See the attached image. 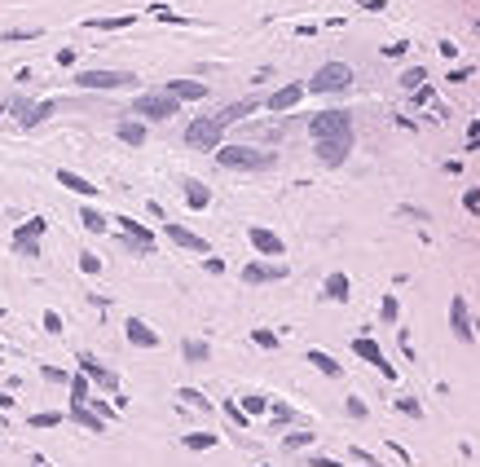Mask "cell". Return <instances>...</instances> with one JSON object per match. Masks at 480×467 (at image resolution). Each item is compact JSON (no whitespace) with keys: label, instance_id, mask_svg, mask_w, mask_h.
Segmentation results:
<instances>
[{"label":"cell","instance_id":"obj_44","mask_svg":"<svg viewBox=\"0 0 480 467\" xmlns=\"http://www.w3.org/2000/svg\"><path fill=\"white\" fill-rule=\"evenodd\" d=\"M463 203H467V212H480V190H467Z\"/></svg>","mask_w":480,"mask_h":467},{"label":"cell","instance_id":"obj_22","mask_svg":"<svg viewBox=\"0 0 480 467\" xmlns=\"http://www.w3.org/2000/svg\"><path fill=\"white\" fill-rule=\"evenodd\" d=\"M137 22V14H123V18H88L84 27H93V31H119V27H133Z\"/></svg>","mask_w":480,"mask_h":467},{"label":"cell","instance_id":"obj_39","mask_svg":"<svg viewBox=\"0 0 480 467\" xmlns=\"http://www.w3.org/2000/svg\"><path fill=\"white\" fill-rule=\"evenodd\" d=\"M40 375H44L48 383H66V379H71V375H66V371H58V366H40Z\"/></svg>","mask_w":480,"mask_h":467},{"label":"cell","instance_id":"obj_38","mask_svg":"<svg viewBox=\"0 0 480 467\" xmlns=\"http://www.w3.org/2000/svg\"><path fill=\"white\" fill-rule=\"evenodd\" d=\"M242 406H247L251 414H260V410H269V397H260V393H251V397H242Z\"/></svg>","mask_w":480,"mask_h":467},{"label":"cell","instance_id":"obj_27","mask_svg":"<svg viewBox=\"0 0 480 467\" xmlns=\"http://www.w3.org/2000/svg\"><path fill=\"white\" fill-rule=\"evenodd\" d=\"M309 361H313V366H317L322 375H331V379H339V361H335L331 353H317V348H313V353H309Z\"/></svg>","mask_w":480,"mask_h":467},{"label":"cell","instance_id":"obj_49","mask_svg":"<svg viewBox=\"0 0 480 467\" xmlns=\"http://www.w3.org/2000/svg\"><path fill=\"white\" fill-rule=\"evenodd\" d=\"M5 428H9V419H5V414H0V432H5Z\"/></svg>","mask_w":480,"mask_h":467},{"label":"cell","instance_id":"obj_48","mask_svg":"<svg viewBox=\"0 0 480 467\" xmlns=\"http://www.w3.org/2000/svg\"><path fill=\"white\" fill-rule=\"evenodd\" d=\"M31 467H48V458H40V454H36V458H31Z\"/></svg>","mask_w":480,"mask_h":467},{"label":"cell","instance_id":"obj_43","mask_svg":"<svg viewBox=\"0 0 480 467\" xmlns=\"http://www.w3.org/2000/svg\"><path fill=\"white\" fill-rule=\"evenodd\" d=\"M397 406H401V410H406V414H423V406H419V401H410V397H401Z\"/></svg>","mask_w":480,"mask_h":467},{"label":"cell","instance_id":"obj_2","mask_svg":"<svg viewBox=\"0 0 480 467\" xmlns=\"http://www.w3.org/2000/svg\"><path fill=\"white\" fill-rule=\"evenodd\" d=\"M216 159L225 164V168H247V172H265L269 164H273V154L269 150H251V146H216Z\"/></svg>","mask_w":480,"mask_h":467},{"label":"cell","instance_id":"obj_12","mask_svg":"<svg viewBox=\"0 0 480 467\" xmlns=\"http://www.w3.org/2000/svg\"><path fill=\"white\" fill-rule=\"evenodd\" d=\"M115 221H119V229H123V238H133V243L141 247V256L155 251V234H150L141 221H133V216H115Z\"/></svg>","mask_w":480,"mask_h":467},{"label":"cell","instance_id":"obj_30","mask_svg":"<svg viewBox=\"0 0 480 467\" xmlns=\"http://www.w3.org/2000/svg\"><path fill=\"white\" fill-rule=\"evenodd\" d=\"M62 419H66V414H58V410H40V414H31L27 423H31V428H58Z\"/></svg>","mask_w":480,"mask_h":467},{"label":"cell","instance_id":"obj_33","mask_svg":"<svg viewBox=\"0 0 480 467\" xmlns=\"http://www.w3.org/2000/svg\"><path fill=\"white\" fill-rule=\"evenodd\" d=\"M185 357L190 361H208V344L203 340H185Z\"/></svg>","mask_w":480,"mask_h":467},{"label":"cell","instance_id":"obj_28","mask_svg":"<svg viewBox=\"0 0 480 467\" xmlns=\"http://www.w3.org/2000/svg\"><path fill=\"white\" fill-rule=\"evenodd\" d=\"M66 383H71V406H84V401L93 397V393H88V375H71Z\"/></svg>","mask_w":480,"mask_h":467},{"label":"cell","instance_id":"obj_6","mask_svg":"<svg viewBox=\"0 0 480 467\" xmlns=\"http://www.w3.org/2000/svg\"><path fill=\"white\" fill-rule=\"evenodd\" d=\"M75 84L80 89H128V84H137V75L133 71H80L75 75Z\"/></svg>","mask_w":480,"mask_h":467},{"label":"cell","instance_id":"obj_42","mask_svg":"<svg viewBox=\"0 0 480 467\" xmlns=\"http://www.w3.org/2000/svg\"><path fill=\"white\" fill-rule=\"evenodd\" d=\"M225 414H230V419H234V423H238V428H247V414H242V410H238V406H234V401H225Z\"/></svg>","mask_w":480,"mask_h":467},{"label":"cell","instance_id":"obj_46","mask_svg":"<svg viewBox=\"0 0 480 467\" xmlns=\"http://www.w3.org/2000/svg\"><path fill=\"white\" fill-rule=\"evenodd\" d=\"M309 467H339V463H331V458H313Z\"/></svg>","mask_w":480,"mask_h":467},{"label":"cell","instance_id":"obj_37","mask_svg":"<svg viewBox=\"0 0 480 467\" xmlns=\"http://www.w3.org/2000/svg\"><path fill=\"white\" fill-rule=\"evenodd\" d=\"M40 326H44V331H48V335H62V318H58V313H53V308H48V313H44V318H40Z\"/></svg>","mask_w":480,"mask_h":467},{"label":"cell","instance_id":"obj_24","mask_svg":"<svg viewBox=\"0 0 480 467\" xmlns=\"http://www.w3.org/2000/svg\"><path fill=\"white\" fill-rule=\"evenodd\" d=\"M80 221H84V229H88V234H106V225H111L102 212H97V207H80Z\"/></svg>","mask_w":480,"mask_h":467},{"label":"cell","instance_id":"obj_23","mask_svg":"<svg viewBox=\"0 0 480 467\" xmlns=\"http://www.w3.org/2000/svg\"><path fill=\"white\" fill-rule=\"evenodd\" d=\"M119 141H128V146H145V124L123 119V124H119Z\"/></svg>","mask_w":480,"mask_h":467},{"label":"cell","instance_id":"obj_21","mask_svg":"<svg viewBox=\"0 0 480 467\" xmlns=\"http://www.w3.org/2000/svg\"><path fill=\"white\" fill-rule=\"evenodd\" d=\"M71 423H80V428H88V432H106V423L97 419L88 406H71Z\"/></svg>","mask_w":480,"mask_h":467},{"label":"cell","instance_id":"obj_3","mask_svg":"<svg viewBox=\"0 0 480 467\" xmlns=\"http://www.w3.org/2000/svg\"><path fill=\"white\" fill-rule=\"evenodd\" d=\"M220 133H225L220 119L198 115V119H190V128H185V146H194V150H216V146H220Z\"/></svg>","mask_w":480,"mask_h":467},{"label":"cell","instance_id":"obj_41","mask_svg":"<svg viewBox=\"0 0 480 467\" xmlns=\"http://www.w3.org/2000/svg\"><path fill=\"white\" fill-rule=\"evenodd\" d=\"M423 80H427V75H423V71H406V75H401V84H406V89H419Z\"/></svg>","mask_w":480,"mask_h":467},{"label":"cell","instance_id":"obj_45","mask_svg":"<svg viewBox=\"0 0 480 467\" xmlns=\"http://www.w3.org/2000/svg\"><path fill=\"white\" fill-rule=\"evenodd\" d=\"M9 410H14V397H9V393H0V414H9Z\"/></svg>","mask_w":480,"mask_h":467},{"label":"cell","instance_id":"obj_9","mask_svg":"<svg viewBox=\"0 0 480 467\" xmlns=\"http://www.w3.org/2000/svg\"><path fill=\"white\" fill-rule=\"evenodd\" d=\"M282 278H287V265H269V261L242 265V282H251V287H260V282H282Z\"/></svg>","mask_w":480,"mask_h":467},{"label":"cell","instance_id":"obj_34","mask_svg":"<svg viewBox=\"0 0 480 467\" xmlns=\"http://www.w3.org/2000/svg\"><path fill=\"white\" fill-rule=\"evenodd\" d=\"M251 340H256L260 348H277V335H273V331H265V326H256V331H251Z\"/></svg>","mask_w":480,"mask_h":467},{"label":"cell","instance_id":"obj_26","mask_svg":"<svg viewBox=\"0 0 480 467\" xmlns=\"http://www.w3.org/2000/svg\"><path fill=\"white\" fill-rule=\"evenodd\" d=\"M256 106H260V101H234V106L225 111V115H216V119H220V124H238V119H247Z\"/></svg>","mask_w":480,"mask_h":467},{"label":"cell","instance_id":"obj_13","mask_svg":"<svg viewBox=\"0 0 480 467\" xmlns=\"http://www.w3.org/2000/svg\"><path fill=\"white\" fill-rule=\"evenodd\" d=\"M247 238H251V247H256L260 256H287L282 238H277V234H269V229H260V225H251V229H247Z\"/></svg>","mask_w":480,"mask_h":467},{"label":"cell","instance_id":"obj_7","mask_svg":"<svg viewBox=\"0 0 480 467\" xmlns=\"http://www.w3.org/2000/svg\"><path fill=\"white\" fill-rule=\"evenodd\" d=\"M58 111V101H27V97H14L9 101V115L22 124V128H36V124H44L48 115Z\"/></svg>","mask_w":480,"mask_h":467},{"label":"cell","instance_id":"obj_17","mask_svg":"<svg viewBox=\"0 0 480 467\" xmlns=\"http://www.w3.org/2000/svg\"><path fill=\"white\" fill-rule=\"evenodd\" d=\"M123 335H128V344H137V348H155V344H159V335L150 331L141 318H128V322H123Z\"/></svg>","mask_w":480,"mask_h":467},{"label":"cell","instance_id":"obj_31","mask_svg":"<svg viewBox=\"0 0 480 467\" xmlns=\"http://www.w3.org/2000/svg\"><path fill=\"white\" fill-rule=\"evenodd\" d=\"M40 27H18V31H0V44H14V40H36Z\"/></svg>","mask_w":480,"mask_h":467},{"label":"cell","instance_id":"obj_11","mask_svg":"<svg viewBox=\"0 0 480 467\" xmlns=\"http://www.w3.org/2000/svg\"><path fill=\"white\" fill-rule=\"evenodd\" d=\"M449 326H454V335H459V340H476V331H471V313H467V300L463 296H454L449 300Z\"/></svg>","mask_w":480,"mask_h":467},{"label":"cell","instance_id":"obj_40","mask_svg":"<svg viewBox=\"0 0 480 467\" xmlns=\"http://www.w3.org/2000/svg\"><path fill=\"white\" fill-rule=\"evenodd\" d=\"M269 410H273V419H277V423H291V419H295V410H291V406H269Z\"/></svg>","mask_w":480,"mask_h":467},{"label":"cell","instance_id":"obj_19","mask_svg":"<svg viewBox=\"0 0 480 467\" xmlns=\"http://www.w3.org/2000/svg\"><path fill=\"white\" fill-rule=\"evenodd\" d=\"M181 186H185V203L194 207V212H203V207L212 203V190L203 186V181H194V176H190V181H181Z\"/></svg>","mask_w":480,"mask_h":467},{"label":"cell","instance_id":"obj_8","mask_svg":"<svg viewBox=\"0 0 480 467\" xmlns=\"http://www.w3.org/2000/svg\"><path fill=\"white\" fill-rule=\"evenodd\" d=\"M133 115H145V119H172V115H176V101H172L168 93H137Z\"/></svg>","mask_w":480,"mask_h":467},{"label":"cell","instance_id":"obj_16","mask_svg":"<svg viewBox=\"0 0 480 467\" xmlns=\"http://www.w3.org/2000/svg\"><path fill=\"white\" fill-rule=\"evenodd\" d=\"M163 234H168V238H172L176 247H190V251H208V243L198 238L194 229H185V225H176V221H168V225H163Z\"/></svg>","mask_w":480,"mask_h":467},{"label":"cell","instance_id":"obj_5","mask_svg":"<svg viewBox=\"0 0 480 467\" xmlns=\"http://www.w3.org/2000/svg\"><path fill=\"white\" fill-rule=\"evenodd\" d=\"M44 229H48V221H44V216L22 221V225L14 229V251H18V256H27V261H36V256H40V238H44Z\"/></svg>","mask_w":480,"mask_h":467},{"label":"cell","instance_id":"obj_36","mask_svg":"<svg viewBox=\"0 0 480 467\" xmlns=\"http://www.w3.org/2000/svg\"><path fill=\"white\" fill-rule=\"evenodd\" d=\"M313 441V432H291V436H282V446L287 450H300V446H309Z\"/></svg>","mask_w":480,"mask_h":467},{"label":"cell","instance_id":"obj_32","mask_svg":"<svg viewBox=\"0 0 480 467\" xmlns=\"http://www.w3.org/2000/svg\"><path fill=\"white\" fill-rule=\"evenodd\" d=\"M80 273H102V256H93V251H80Z\"/></svg>","mask_w":480,"mask_h":467},{"label":"cell","instance_id":"obj_20","mask_svg":"<svg viewBox=\"0 0 480 467\" xmlns=\"http://www.w3.org/2000/svg\"><path fill=\"white\" fill-rule=\"evenodd\" d=\"M300 97H305V84H287V89H277V93L269 97V111H291Z\"/></svg>","mask_w":480,"mask_h":467},{"label":"cell","instance_id":"obj_14","mask_svg":"<svg viewBox=\"0 0 480 467\" xmlns=\"http://www.w3.org/2000/svg\"><path fill=\"white\" fill-rule=\"evenodd\" d=\"M172 101H203L208 97V84H194V80H168V89H163Z\"/></svg>","mask_w":480,"mask_h":467},{"label":"cell","instance_id":"obj_4","mask_svg":"<svg viewBox=\"0 0 480 467\" xmlns=\"http://www.w3.org/2000/svg\"><path fill=\"white\" fill-rule=\"evenodd\" d=\"M348 80H352V66L326 62V66H317V75L305 84V93H339V89H348Z\"/></svg>","mask_w":480,"mask_h":467},{"label":"cell","instance_id":"obj_18","mask_svg":"<svg viewBox=\"0 0 480 467\" xmlns=\"http://www.w3.org/2000/svg\"><path fill=\"white\" fill-rule=\"evenodd\" d=\"M53 176H58V186H66L71 194H84V199H93V194H97L93 181H88V176H80V172H71V168H58Z\"/></svg>","mask_w":480,"mask_h":467},{"label":"cell","instance_id":"obj_15","mask_svg":"<svg viewBox=\"0 0 480 467\" xmlns=\"http://www.w3.org/2000/svg\"><path fill=\"white\" fill-rule=\"evenodd\" d=\"M352 353H357V357H366L374 371H384V375L392 379V366H388V357L379 353V344H374V340H366V335H362V340H352Z\"/></svg>","mask_w":480,"mask_h":467},{"label":"cell","instance_id":"obj_50","mask_svg":"<svg viewBox=\"0 0 480 467\" xmlns=\"http://www.w3.org/2000/svg\"><path fill=\"white\" fill-rule=\"evenodd\" d=\"M5 111H9V101H0V115H5Z\"/></svg>","mask_w":480,"mask_h":467},{"label":"cell","instance_id":"obj_10","mask_svg":"<svg viewBox=\"0 0 480 467\" xmlns=\"http://www.w3.org/2000/svg\"><path fill=\"white\" fill-rule=\"evenodd\" d=\"M75 361H80V375L97 379V383H102V388H111V393H115V388H119V375H115L111 366H102V361H97L93 353H80V357H75Z\"/></svg>","mask_w":480,"mask_h":467},{"label":"cell","instance_id":"obj_29","mask_svg":"<svg viewBox=\"0 0 480 467\" xmlns=\"http://www.w3.org/2000/svg\"><path fill=\"white\" fill-rule=\"evenodd\" d=\"M326 296H331V300H348V278L331 273V278H326Z\"/></svg>","mask_w":480,"mask_h":467},{"label":"cell","instance_id":"obj_25","mask_svg":"<svg viewBox=\"0 0 480 467\" xmlns=\"http://www.w3.org/2000/svg\"><path fill=\"white\" fill-rule=\"evenodd\" d=\"M181 446H185V450H212V446H216V432H185Z\"/></svg>","mask_w":480,"mask_h":467},{"label":"cell","instance_id":"obj_47","mask_svg":"<svg viewBox=\"0 0 480 467\" xmlns=\"http://www.w3.org/2000/svg\"><path fill=\"white\" fill-rule=\"evenodd\" d=\"M471 141H480V119H476V124H471Z\"/></svg>","mask_w":480,"mask_h":467},{"label":"cell","instance_id":"obj_35","mask_svg":"<svg viewBox=\"0 0 480 467\" xmlns=\"http://www.w3.org/2000/svg\"><path fill=\"white\" fill-rule=\"evenodd\" d=\"M176 397H185V401H190V406H198V410H212V401H208L203 393H194V388H181Z\"/></svg>","mask_w":480,"mask_h":467},{"label":"cell","instance_id":"obj_1","mask_svg":"<svg viewBox=\"0 0 480 467\" xmlns=\"http://www.w3.org/2000/svg\"><path fill=\"white\" fill-rule=\"evenodd\" d=\"M309 133L317 141V154H322L326 168H339L348 159V150H352V119H348V111H322V115H313Z\"/></svg>","mask_w":480,"mask_h":467}]
</instances>
